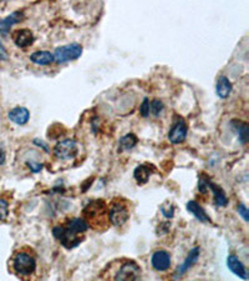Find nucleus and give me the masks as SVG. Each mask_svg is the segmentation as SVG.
<instances>
[{"label":"nucleus","instance_id":"f257e3e1","mask_svg":"<svg viewBox=\"0 0 249 281\" xmlns=\"http://www.w3.org/2000/svg\"><path fill=\"white\" fill-rule=\"evenodd\" d=\"M89 225L85 220L75 218L69 220L65 225H57L53 229V235L66 249H74L82 241Z\"/></svg>","mask_w":249,"mask_h":281},{"label":"nucleus","instance_id":"f03ea898","mask_svg":"<svg viewBox=\"0 0 249 281\" xmlns=\"http://www.w3.org/2000/svg\"><path fill=\"white\" fill-rule=\"evenodd\" d=\"M13 270L20 277H29L36 271V260L31 254L18 251L13 257Z\"/></svg>","mask_w":249,"mask_h":281},{"label":"nucleus","instance_id":"7ed1b4c3","mask_svg":"<svg viewBox=\"0 0 249 281\" xmlns=\"http://www.w3.org/2000/svg\"><path fill=\"white\" fill-rule=\"evenodd\" d=\"M82 45L77 43L61 45L55 49L54 51V62L56 64H65L72 60H77L82 55Z\"/></svg>","mask_w":249,"mask_h":281},{"label":"nucleus","instance_id":"20e7f679","mask_svg":"<svg viewBox=\"0 0 249 281\" xmlns=\"http://www.w3.org/2000/svg\"><path fill=\"white\" fill-rule=\"evenodd\" d=\"M53 153L59 160H72L79 153V145L74 139H65L55 145Z\"/></svg>","mask_w":249,"mask_h":281},{"label":"nucleus","instance_id":"39448f33","mask_svg":"<svg viewBox=\"0 0 249 281\" xmlns=\"http://www.w3.org/2000/svg\"><path fill=\"white\" fill-rule=\"evenodd\" d=\"M109 221L111 222L114 227H122L126 224L130 219V211L123 202H115L109 209Z\"/></svg>","mask_w":249,"mask_h":281},{"label":"nucleus","instance_id":"423d86ee","mask_svg":"<svg viewBox=\"0 0 249 281\" xmlns=\"http://www.w3.org/2000/svg\"><path fill=\"white\" fill-rule=\"evenodd\" d=\"M140 266L135 261H126L120 266L115 275V281H136L140 275Z\"/></svg>","mask_w":249,"mask_h":281},{"label":"nucleus","instance_id":"0eeeda50","mask_svg":"<svg viewBox=\"0 0 249 281\" xmlns=\"http://www.w3.org/2000/svg\"><path fill=\"white\" fill-rule=\"evenodd\" d=\"M199 255H201V249L199 248L191 249V251L188 253L187 257L184 259V261L182 263L181 265H178L177 269H176L175 274H173V279L175 280L181 279V277L183 276V275L186 274V272L190 270L191 268H193V266L196 265V263L198 261Z\"/></svg>","mask_w":249,"mask_h":281},{"label":"nucleus","instance_id":"6e6552de","mask_svg":"<svg viewBox=\"0 0 249 281\" xmlns=\"http://www.w3.org/2000/svg\"><path fill=\"white\" fill-rule=\"evenodd\" d=\"M188 134V127L186 121L182 118H179L173 126L171 127L169 133V140L172 144H181L186 140Z\"/></svg>","mask_w":249,"mask_h":281},{"label":"nucleus","instance_id":"1a4fd4ad","mask_svg":"<svg viewBox=\"0 0 249 281\" xmlns=\"http://www.w3.org/2000/svg\"><path fill=\"white\" fill-rule=\"evenodd\" d=\"M106 204L103 200H94V201L89 202L84 209V216L88 221H94L96 216H100L102 219V216L106 213Z\"/></svg>","mask_w":249,"mask_h":281},{"label":"nucleus","instance_id":"9d476101","mask_svg":"<svg viewBox=\"0 0 249 281\" xmlns=\"http://www.w3.org/2000/svg\"><path fill=\"white\" fill-rule=\"evenodd\" d=\"M24 18L25 15L23 11H14V13H11L10 15L0 19V34H2L3 36H7L8 34H9L10 29L13 28L14 25L22 23L23 20H24Z\"/></svg>","mask_w":249,"mask_h":281},{"label":"nucleus","instance_id":"9b49d317","mask_svg":"<svg viewBox=\"0 0 249 281\" xmlns=\"http://www.w3.org/2000/svg\"><path fill=\"white\" fill-rule=\"evenodd\" d=\"M151 265L155 270L166 271L171 266V255L166 250H157L151 256Z\"/></svg>","mask_w":249,"mask_h":281},{"label":"nucleus","instance_id":"f8f14e48","mask_svg":"<svg viewBox=\"0 0 249 281\" xmlns=\"http://www.w3.org/2000/svg\"><path fill=\"white\" fill-rule=\"evenodd\" d=\"M13 40L18 48H28V46L33 45L35 36H34L33 31L29 29H20V30H15L13 34Z\"/></svg>","mask_w":249,"mask_h":281},{"label":"nucleus","instance_id":"ddd939ff","mask_svg":"<svg viewBox=\"0 0 249 281\" xmlns=\"http://www.w3.org/2000/svg\"><path fill=\"white\" fill-rule=\"evenodd\" d=\"M227 266L234 275H237L240 279L248 280L247 268L244 266V264L240 261L238 256H236V255H230L227 259Z\"/></svg>","mask_w":249,"mask_h":281},{"label":"nucleus","instance_id":"4468645a","mask_svg":"<svg viewBox=\"0 0 249 281\" xmlns=\"http://www.w3.org/2000/svg\"><path fill=\"white\" fill-rule=\"evenodd\" d=\"M8 118L16 125H25L30 119V111L24 106H15L8 113Z\"/></svg>","mask_w":249,"mask_h":281},{"label":"nucleus","instance_id":"2eb2a0df","mask_svg":"<svg viewBox=\"0 0 249 281\" xmlns=\"http://www.w3.org/2000/svg\"><path fill=\"white\" fill-rule=\"evenodd\" d=\"M186 208H187L188 213L192 214V215L195 216V218L198 220L199 222H204V224H208V222L212 221V220H211V218H210V215L205 213L204 209L202 208L198 202L195 201V200H190V201L187 202Z\"/></svg>","mask_w":249,"mask_h":281},{"label":"nucleus","instance_id":"dca6fc26","mask_svg":"<svg viewBox=\"0 0 249 281\" xmlns=\"http://www.w3.org/2000/svg\"><path fill=\"white\" fill-rule=\"evenodd\" d=\"M207 188H208V189H211V191H212L214 204H216L217 207H219V208L227 207V205H228V198H227V195H225V193L223 191V189L221 186L213 184V182L211 181L210 179H208V180H207Z\"/></svg>","mask_w":249,"mask_h":281},{"label":"nucleus","instance_id":"f3484780","mask_svg":"<svg viewBox=\"0 0 249 281\" xmlns=\"http://www.w3.org/2000/svg\"><path fill=\"white\" fill-rule=\"evenodd\" d=\"M30 62L40 66L50 65L54 63V55L48 50H37L30 54Z\"/></svg>","mask_w":249,"mask_h":281},{"label":"nucleus","instance_id":"a211bd4d","mask_svg":"<svg viewBox=\"0 0 249 281\" xmlns=\"http://www.w3.org/2000/svg\"><path fill=\"white\" fill-rule=\"evenodd\" d=\"M232 90H233V85H232L231 80L227 77H224V75L219 77L216 84V94L221 99H227L231 95Z\"/></svg>","mask_w":249,"mask_h":281},{"label":"nucleus","instance_id":"6ab92c4d","mask_svg":"<svg viewBox=\"0 0 249 281\" xmlns=\"http://www.w3.org/2000/svg\"><path fill=\"white\" fill-rule=\"evenodd\" d=\"M137 136L135 134H127L120 139L118 143V153L122 152H130L137 145Z\"/></svg>","mask_w":249,"mask_h":281},{"label":"nucleus","instance_id":"aec40b11","mask_svg":"<svg viewBox=\"0 0 249 281\" xmlns=\"http://www.w3.org/2000/svg\"><path fill=\"white\" fill-rule=\"evenodd\" d=\"M134 176L138 184H146L151 176V170H150L149 165H140V166L136 167Z\"/></svg>","mask_w":249,"mask_h":281},{"label":"nucleus","instance_id":"412c9836","mask_svg":"<svg viewBox=\"0 0 249 281\" xmlns=\"http://www.w3.org/2000/svg\"><path fill=\"white\" fill-rule=\"evenodd\" d=\"M233 126L236 127L237 133H238L240 143L247 144L248 135H249L248 124L245 123V121H242V120H233Z\"/></svg>","mask_w":249,"mask_h":281},{"label":"nucleus","instance_id":"4be33fe9","mask_svg":"<svg viewBox=\"0 0 249 281\" xmlns=\"http://www.w3.org/2000/svg\"><path fill=\"white\" fill-rule=\"evenodd\" d=\"M164 105L161 100L155 99L150 101V114H152L153 117H160L161 113L163 111Z\"/></svg>","mask_w":249,"mask_h":281},{"label":"nucleus","instance_id":"5701e85b","mask_svg":"<svg viewBox=\"0 0 249 281\" xmlns=\"http://www.w3.org/2000/svg\"><path fill=\"white\" fill-rule=\"evenodd\" d=\"M9 216V202L0 198V221H5Z\"/></svg>","mask_w":249,"mask_h":281},{"label":"nucleus","instance_id":"b1692460","mask_svg":"<svg viewBox=\"0 0 249 281\" xmlns=\"http://www.w3.org/2000/svg\"><path fill=\"white\" fill-rule=\"evenodd\" d=\"M161 213H162V215H163L166 219H172L173 215H175V208H173L172 205H170V204L162 205Z\"/></svg>","mask_w":249,"mask_h":281},{"label":"nucleus","instance_id":"393cba45","mask_svg":"<svg viewBox=\"0 0 249 281\" xmlns=\"http://www.w3.org/2000/svg\"><path fill=\"white\" fill-rule=\"evenodd\" d=\"M140 114L142 118L150 117V100L147 98H144L142 104L140 105Z\"/></svg>","mask_w":249,"mask_h":281},{"label":"nucleus","instance_id":"a878e982","mask_svg":"<svg viewBox=\"0 0 249 281\" xmlns=\"http://www.w3.org/2000/svg\"><path fill=\"white\" fill-rule=\"evenodd\" d=\"M237 210H238V214L243 219H244L245 222L249 221V211H248V208L245 207L244 204H239L238 208H237Z\"/></svg>","mask_w":249,"mask_h":281},{"label":"nucleus","instance_id":"bb28decb","mask_svg":"<svg viewBox=\"0 0 249 281\" xmlns=\"http://www.w3.org/2000/svg\"><path fill=\"white\" fill-rule=\"evenodd\" d=\"M28 166L30 167V170L33 173H40L43 169V164L40 163H35V161H28Z\"/></svg>","mask_w":249,"mask_h":281},{"label":"nucleus","instance_id":"cd10ccee","mask_svg":"<svg viewBox=\"0 0 249 281\" xmlns=\"http://www.w3.org/2000/svg\"><path fill=\"white\" fill-rule=\"evenodd\" d=\"M8 59V53H7V49L4 48V45L0 43V60H5Z\"/></svg>","mask_w":249,"mask_h":281},{"label":"nucleus","instance_id":"c85d7f7f","mask_svg":"<svg viewBox=\"0 0 249 281\" xmlns=\"http://www.w3.org/2000/svg\"><path fill=\"white\" fill-rule=\"evenodd\" d=\"M5 160H7V154H5V150L3 149V146H0V165H4Z\"/></svg>","mask_w":249,"mask_h":281}]
</instances>
